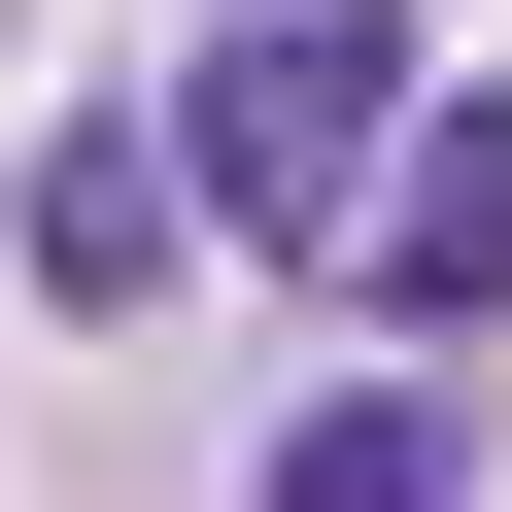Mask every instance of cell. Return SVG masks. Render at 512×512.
<instances>
[{"label": "cell", "mask_w": 512, "mask_h": 512, "mask_svg": "<svg viewBox=\"0 0 512 512\" xmlns=\"http://www.w3.org/2000/svg\"><path fill=\"white\" fill-rule=\"evenodd\" d=\"M274 512H478V444L376 376V410H308V444H274Z\"/></svg>", "instance_id": "cell-4"}, {"label": "cell", "mask_w": 512, "mask_h": 512, "mask_svg": "<svg viewBox=\"0 0 512 512\" xmlns=\"http://www.w3.org/2000/svg\"><path fill=\"white\" fill-rule=\"evenodd\" d=\"M342 274H376L410 342H478V308H512V103H444V137H376V205H342Z\"/></svg>", "instance_id": "cell-2"}, {"label": "cell", "mask_w": 512, "mask_h": 512, "mask_svg": "<svg viewBox=\"0 0 512 512\" xmlns=\"http://www.w3.org/2000/svg\"><path fill=\"white\" fill-rule=\"evenodd\" d=\"M376 137H410V35H376V0H205V103H171L137 171H171L205 239H342Z\"/></svg>", "instance_id": "cell-1"}, {"label": "cell", "mask_w": 512, "mask_h": 512, "mask_svg": "<svg viewBox=\"0 0 512 512\" xmlns=\"http://www.w3.org/2000/svg\"><path fill=\"white\" fill-rule=\"evenodd\" d=\"M35 274H69V308L171 274V171H137V137H35Z\"/></svg>", "instance_id": "cell-3"}]
</instances>
